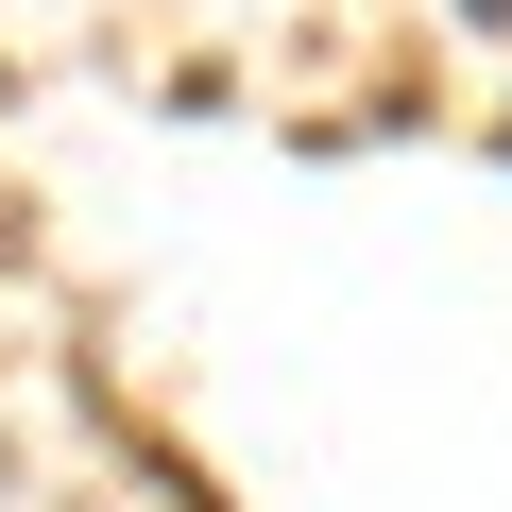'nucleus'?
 Segmentation results:
<instances>
[{"label":"nucleus","instance_id":"f03ea898","mask_svg":"<svg viewBox=\"0 0 512 512\" xmlns=\"http://www.w3.org/2000/svg\"><path fill=\"white\" fill-rule=\"evenodd\" d=\"M0 478H18V461H0Z\"/></svg>","mask_w":512,"mask_h":512},{"label":"nucleus","instance_id":"f257e3e1","mask_svg":"<svg viewBox=\"0 0 512 512\" xmlns=\"http://www.w3.org/2000/svg\"><path fill=\"white\" fill-rule=\"evenodd\" d=\"M461 18H495V35H512V0H461Z\"/></svg>","mask_w":512,"mask_h":512}]
</instances>
